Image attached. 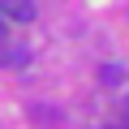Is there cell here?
Masks as SVG:
<instances>
[{
	"label": "cell",
	"mask_w": 129,
	"mask_h": 129,
	"mask_svg": "<svg viewBox=\"0 0 129 129\" xmlns=\"http://www.w3.org/2000/svg\"><path fill=\"white\" fill-rule=\"evenodd\" d=\"M112 120H116V125H120V129H129V95H125V99H120V112H116V116H112Z\"/></svg>",
	"instance_id": "5"
},
{
	"label": "cell",
	"mask_w": 129,
	"mask_h": 129,
	"mask_svg": "<svg viewBox=\"0 0 129 129\" xmlns=\"http://www.w3.org/2000/svg\"><path fill=\"white\" fill-rule=\"evenodd\" d=\"M26 60H30L26 47H5V52H0V69H5V64H9V69H22Z\"/></svg>",
	"instance_id": "2"
},
{
	"label": "cell",
	"mask_w": 129,
	"mask_h": 129,
	"mask_svg": "<svg viewBox=\"0 0 129 129\" xmlns=\"http://www.w3.org/2000/svg\"><path fill=\"white\" fill-rule=\"evenodd\" d=\"M5 39H9V30H5V22H0V47H5Z\"/></svg>",
	"instance_id": "6"
},
{
	"label": "cell",
	"mask_w": 129,
	"mask_h": 129,
	"mask_svg": "<svg viewBox=\"0 0 129 129\" xmlns=\"http://www.w3.org/2000/svg\"><path fill=\"white\" fill-rule=\"evenodd\" d=\"M0 22H35V0H0Z\"/></svg>",
	"instance_id": "1"
},
{
	"label": "cell",
	"mask_w": 129,
	"mask_h": 129,
	"mask_svg": "<svg viewBox=\"0 0 129 129\" xmlns=\"http://www.w3.org/2000/svg\"><path fill=\"white\" fill-rule=\"evenodd\" d=\"M30 120H39V125H56L60 112H52V108H30Z\"/></svg>",
	"instance_id": "4"
},
{
	"label": "cell",
	"mask_w": 129,
	"mask_h": 129,
	"mask_svg": "<svg viewBox=\"0 0 129 129\" xmlns=\"http://www.w3.org/2000/svg\"><path fill=\"white\" fill-rule=\"evenodd\" d=\"M0 52H5V47H0Z\"/></svg>",
	"instance_id": "8"
},
{
	"label": "cell",
	"mask_w": 129,
	"mask_h": 129,
	"mask_svg": "<svg viewBox=\"0 0 129 129\" xmlns=\"http://www.w3.org/2000/svg\"><path fill=\"white\" fill-rule=\"evenodd\" d=\"M99 129H120V125H116V120H108V125H99Z\"/></svg>",
	"instance_id": "7"
},
{
	"label": "cell",
	"mask_w": 129,
	"mask_h": 129,
	"mask_svg": "<svg viewBox=\"0 0 129 129\" xmlns=\"http://www.w3.org/2000/svg\"><path fill=\"white\" fill-rule=\"evenodd\" d=\"M120 78H125V64H103V69H99V82L103 86H116Z\"/></svg>",
	"instance_id": "3"
}]
</instances>
